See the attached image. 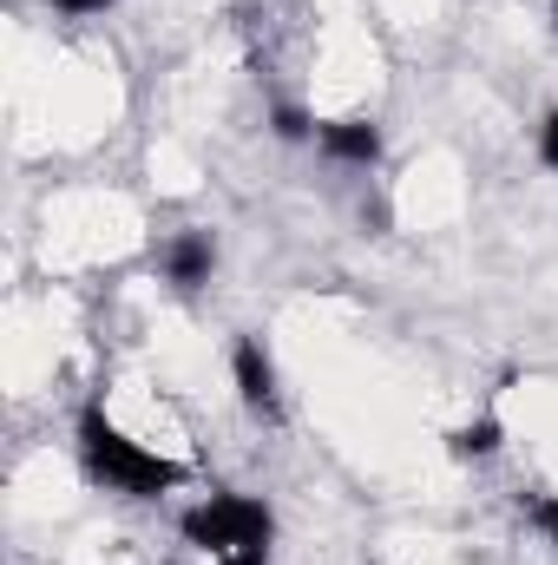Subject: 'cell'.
<instances>
[{
    "label": "cell",
    "instance_id": "cell-1",
    "mask_svg": "<svg viewBox=\"0 0 558 565\" xmlns=\"http://www.w3.org/2000/svg\"><path fill=\"white\" fill-rule=\"evenodd\" d=\"M73 447H79L86 480L106 487V493H126V500H164L171 487L191 480V460H178V454H164V447L139 440L132 427L112 422L99 402L79 408V440H73Z\"/></svg>",
    "mask_w": 558,
    "mask_h": 565
},
{
    "label": "cell",
    "instance_id": "cell-4",
    "mask_svg": "<svg viewBox=\"0 0 558 565\" xmlns=\"http://www.w3.org/2000/svg\"><path fill=\"white\" fill-rule=\"evenodd\" d=\"M158 277L171 289H204L217 277V237L211 231H171L158 244Z\"/></svg>",
    "mask_w": 558,
    "mask_h": 565
},
{
    "label": "cell",
    "instance_id": "cell-9",
    "mask_svg": "<svg viewBox=\"0 0 558 565\" xmlns=\"http://www.w3.org/2000/svg\"><path fill=\"white\" fill-rule=\"evenodd\" d=\"M46 7H53V13H106L112 0H46Z\"/></svg>",
    "mask_w": 558,
    "mask_h": 565
},
{
    "label": "cell",
    "instance_id": "cell-7",
    "mask_svg": "<svg viewBox=\"0 0 558 565\" xmlns=\"http://www.w3.org/2000/svg\"><path fill=\"white\" fill-rule=\"evenodd\" d=\"M533 526L558 546V493H539V500H533Z\"/></svg>",
    "mask_w": 558,
    "mask_h": 565
},
{
    "label": "cell",
    "instance_id": "cell-5",
    "mask_svg": "<svg viewBox=\"0 0 558 565\" xmlns=\"http://www.w3.org/2000/svg\"><path fill=\"white\" fill-rule=\"evenodd\" d=\"M315 145H322L335 164L368 171V164L382 158V126H375V119H322V126H315Z\"/></svg>",
    "mask_w": 558,
    "mask_h": 565
},
{
    "label": "cell",
    "instance_id": "cell-6",
    "mask_svg": "<svg viewBox=\"0 0 558 565\" xmlns=\"http://www.w3.org/2000/svg\"><path fill=\"white\" fill-rule=\"evenodd\" d=\"M500 447H506V427H500V415L460 422L453 434H447V454H453V460H493Z\"/></svg>",
    "mask_w": 558,
    "mask_h": 565
},
{
    "label": "cell",
    "instance_id": "cell-2",
    "mask_svg": "<svg viewBox=\"0 0 558 565\" xmlns=\"http://www.w3.org/2000/svg\"><path fill=\"white\" fill-rule=\"evenodd\" d=\"M178 533L211 565H270L277 553V520L257 493H204L197 507H184Z\"/></svg>",
    "mask_w": 558,
    "mask_h": 565
},
{
    "label": "cell",
    "instance_id": "cell-3",
    "mask_svg": "<svg viewBox=\"0 0 558 565\" xmlns=\"http://www.w3.org/2000/svg\"><path fill=\"white\" fill-rule=\"evenodd\" d=\"M230 382H237V402L250 422H282V382L277 362L264 349V335H237L230 342Z\"/></svg>",
    "mask_w": 558,
    "mask_h": 565
},
{
    "label": "cell",
    "instance_id": "cell-8",
    "mask_svg": "<svg viewBox=\"0 0 558 565\" xmlns=\"http://www.w3.org/2000/svg\"><path fill=\"white\" fill-rule=\"evenodd\" d=\"M539 164H546V171H558V113L539 126Z\"/></svg>",
    "mask_w": 558,
    "mask_h": 565
}]
</instances>
